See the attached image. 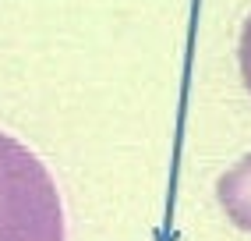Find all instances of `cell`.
Returning a JSON list of instances; mask_svg holds the SVG:
<instances>
[{"label": "cell", "instance_id": "3", "mask_svg": "<svg viewBox=\"0 0 251 241\" xmlns=\"http://www.w3.org/2000/svg\"><path fill=\"white\" fill-rule=\"evenodd\" d=\"M237 57H241V75H244V85L251 92V14L241 29V46H237Z\"/></svg>", "mask_w": 251, "mask_h": 241}, {"label": "cell", "instance_id": "1", "mask_svg": "<svg viewBox=\"0 0 251 241\" xmlns=\"http://www.w3.org/2000/svg\"><path fill=\"white\" fill-rule=\"evenodd\" d=\"M0 241H64V206L53 178L7 131H0Z\"/></svg>", "mask_w": 251, "mask_h": 241}, {"label": "cell", "instance_id": "2", "mask_svg": "<svg viewBox=\"0 0 251 241\" xmlns=\"http://www.w3.org/2000/svg\"><path fill=\"white\" fill-rule=\"evenodd\" d=\"M216 195H220V206L233 227L251 231V156L223 170L220 181H216Z\"/></svg>", "mask_w": 251, "mask_h": 241}]
</instances>
